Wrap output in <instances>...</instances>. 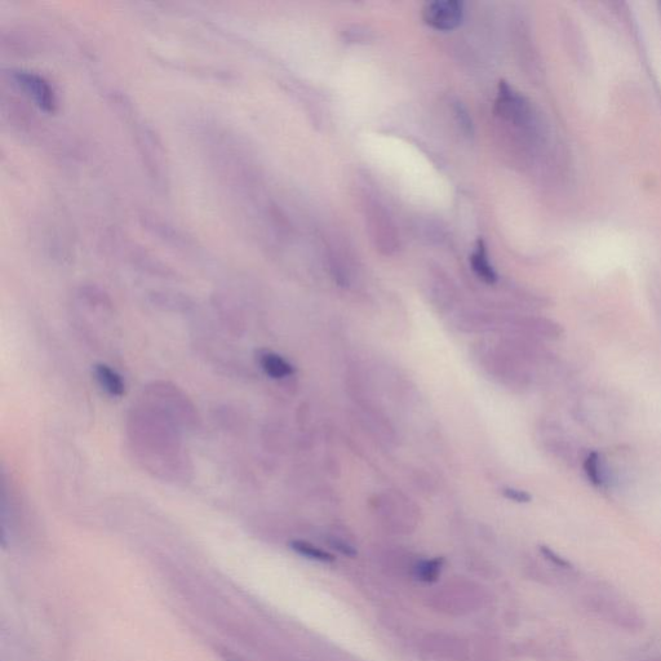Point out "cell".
Instances as JSON below:
<instances>
[{"mask_svg": "<svg viewBox=\"0 0 661 661\" xmlns=\"http://www.w3.org/2000/svg\"><path fill=\"white\" fill-rule=\"evenodd\" d=\"M334 548L336 550H339L340 553L345 554V556L348 557H356L357 556V550L354 549L353 547H350L349 544L344 543V541L341 540H334Z\"/></svg>", "mask_w": 661, "mask_h": 661, "instance_id": "14", "label": "cell"}, {"mask_svg": "<svg viewBox=\"0 0 661 661\" xmlns=\"http://www.w3.org/2000/svg\"><path fill=\"white\" fill-rule=\"evenodd\" d=\"M646 661H661L660 659H652V660H646Z\"/></svg>", "mask_w": 661, "mask_h": 661, "instance_id": "15", "label": "cell"}, {"mask_svg": "<svg viewBox=\"0 0 661 661\" xmlns=\"http://www.w3.org/2000/svg\"><path fill=\"white\" fill-rule=\"evenodd\" d=\"M470 265H472L474 273H476L482 281L490 283V285H494V283L498 281V275H496L494 266L490 264L485 243L482 241L478 242L476 250H474L472 257H470Z\"/></svg>", "mask_w": 661, "mask_h": 661, "instance_id": "7", "label": "cell"}, {"mask_svg": "<svg viewBox=\"0 0 661 661\" xmlns=\"http://www.w3.org/2000/svg\"><path fill=\"white\" fill-rule=\"evenodd\" d=\"M113 101L115 105L122 109L123 114H126L128 119L132 121V130L136 137L137 148L140 150L150 176L153 177L155 183L164 185L166 170H164V153L159 136L144 119L135 117L131 102L127 101L126 96L119 95L115 99L113 97Z\"/></svg>", "mask_w": 661, "mask_h": 661, "instance_id": "1", "label": "cell"}, {"mask_svg": "<svg viewBox=\"0 0 661 661\" xmlns=\"http://www.w3.org/2000/svg\"><path fill=\"white\" fill-rule=\"evenodd\" d=\"M584 470L585 474L589 479V482L593 486L602 487L606 482V472L605 467H603V461L601 455L598 452L593 451L587 456V459L584 461Z\"/></svg>", "mask_w": 661, "mask_h": 661, "instance_id": "9", "label": "cell"}, {"mask_svg": "<svg viewBox=\"0 0 661 661\" xmlns=\"http://www.w3.org/2000/svg\"><path fill=\"white\" fill-rule=\"evenodd\" d=\"M93 374H95L97 384L109 396L121 398L126 394V383H124L123 377L112 367L99 363L95 366Z\"/></svg>", "mask_w": 661, "mask_h": 661, "instance_id": "4", "label": "cell"}, {"mask_svg": "<svg viewBox=\"0 0 661 661\" xmlns=\"http://www.w3.org/2000/svg\"><path fill=\"white\" fill-rule=\"evenodd\" d=\"M456 115H458L459 123L463 127V130L469 132L470 128H472V122H470L469 115L465 112L463 106H456Z\"/></svg>", "mask_w": 661, "mask_h": 661, "instance_id": "13", "label": "cell"}, {"mask_svg": "<svg viewBox=\"0 0 661 661\" xmlns=\"http://www.w3.org/2000/svg\"><path fill=\"white\" fill-rule=\"evenodd\" d=\"M12 79L21 90H24L44 112L53 113L59 105L55 88L43 75L30 72V70L16 69L12 72Z\"/></svg>", "mask_w": 661, "mask_h": 661, "instance_id": "2", "label": "cell"}, {"mask_svg": "<svg viewBox=\"0 0 661 661\" xmlns=\"http://www.w3.org/2000/svg\"><path fill=\"white\" fill-rule=\"evenodd\" d=\"M257 359H259L261 370L269 377H272V379L281 380L294 375V366L277 353L261 352Z\"/></svg>", "mask_w": 661, "mask_h": 661, "instance_id": "5", "label": "cell"}, {"mask_svg": "<svg viewBox=\"0 0 661 661\" xmlns=\"http://www.w3.org/2000/svg\"><path fill=\"white\" fill-rule=\"evenodd\" d=\"M445 565L443 558H433L420 562L415 567V578L423 583H434L441 575L442 567Z\"/></svg>", "mask_w": 661, "mask_h": 661, "instance_id": "10", "label": "cell"}, {"mask_svg": "<svg viewBox=\"0 0 661 661\" xmlns=\"http://www.w3.org/2000/svg\"><path fill=\"white\" fill-rule=\"evenodd\" d=\"M226 661H237V660H232V659H226Z\"/></svg>", "mask_w": 661, "mask_h": 661, "instance_id": "16", "label": "cell"}, {"mask_svg": "<svg viewBox=\"0 0 661 661\" xmlns=\"http://www.w3.org/2000/svg\"><path fill=\"white\" fill-rule=\"evenodd\" d=\"M370 220L371 229L374 230V237L377 243L390 250L396 243L393 226L390 225L388 215L380 208H376Z\"/></svg>", "mask_w": 661, "mask_h": 661, "instance_id": "6", "label": "cell"}, {"mask_svg": "<svg viewBox=\"0 0 661 661\" xmlns=\"http://www.w3.org/2000/svg\"><path fill=\"white\" fill-rule=\"evenodd\" d=\"M463 3L458 0H437L425 4L423 19L433 29L448 31L458 28L463 21Z\"/></svg>", "mask_w": 661, "mask_h": 661, "instance_id": "3", "label": "cell"}, {"mask_svg": "<svg viewBox=\"0 0 661 661\" xmlns=\"http://www.w3.org/2000/svg\"><path fill=\"white\" fill-rule=\"evenodd\" d=\"M503 495L505 498L514 501L518 504H527L532 500V496L527 491L512 489V487H507L503 490Z\"/></svg>", "mask_w": 661, "mask_h": 661, "instance_id": "11", "label": "cell"}, {"mask_svg": "<svg viewBox=\"0 0 661 661\" xmlns=\"http://www.w3.org/2000/svg\"><path fill=\"white\" fill-rule=\"evenodd\" d=\"M290 547L294 552L300 554V556L308 558V560L322 563H332L336 560L334 554L328 553L321 548L314 547L313 544L306 543V541L303 540L291 541Z\"/></svg>", "mask_w": 661, "mask_h": 661, "instance_id": "8", "label": "cell"}, {"mask_svg": "<svg viewBox=\"0 0 661 661\" xmlns=\"http://www.w3.org/2000/svg\"><path fill=\"white\" fill-rule=\"evenodd\" d=\"M540 550L541 553L544 554V557L547 558V560L554 563V565L561 567V569H569L571 566L570 562L563 560V558L558 556L557 553H554L552 549H549L548 547H541Z\"/></svg>", "mask_w": 661, "mask_h": 661, "instance_id": "12", "label": "cell"}]
</instances>
